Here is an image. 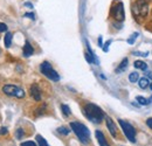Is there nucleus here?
<instances>
[{
	"mask_svg": "<svg viewBox=\"0 0 152 146\" xmlns=\"http://www.w3.org/2000/svg\"><path fill=\"white\" fill-rule=\"evenodd\" d=\"M118 124H119V126L122 128L124 136H125L131 143H136V134H137L136 128H133L129 122H125V120H123V119H119V120H118Z\"/></svg>",
	"mask_w": 152,
	"mask_h": 146,
	"instance_id": "4",
	"label": "nucleus"
},
{
	"mask_svg": "<svg viewBox=\"0 0 152 146\" xmlns=\"http://www.w3.org/2000/svg\"><path fill=\"white\" fill-rule=\"evenodd\" d=\"M69 125H70L72 130L74 131V133L76 134V137L80 139L81 143H83V144L89 143V140H90V131L84 124H82L80 122H72Z\"/></svg>",
	"mask_w": 152,
	"mask_h": 146,
	"instance_id": "2",
	"label": "nucleus"
},
{
	"mask_svg": "<svg viewBox=\"0 0 152 146\" xmlns=\"http://www.w3.org/2000/svg\"><path fill=\"white\" fill-rule=\"evenodd\" d=\"M133 54L138 55V56H148V54H149V53H148V52H146V53H143V52H134Z\"/></svg>",
	"mask_w": 152,
	"mask_h": 146,
	"instance_id": "28",
	"label": "nucleus"
},
{
	"mask_svg": "<svg viewBox=\"0 0 152 146\" xmlns=\"http://www.w3.org/2000/svg\"><path fill=\"white\" fill-rule=\"evenodd\" d=\"M20 146H39L38 143H35V142H32V140H27V142H23V143H21V145Z\"/></svg>",
	"mask_w": 152,
	"mask_h": 146,
	"instance_id": "22",
	"label": "nucleus"
},
{
	"mask_svg": "<svg viewBox=\"0 0 152 146\" xmlns=\"http://www.w3.org/2000/svg\"><path fill=\"white\" fill-rule=\"evenodd\" d=\"M2 91L7 96H13V97H17V98H23L25 97V91L21 88H19L18 85H14V84L4 85L2 87Z\"/></svg>",
	"mask_w": 152,
	"mask_h": 146,
	"instance_id": "6",
	"label": "nucleus"
},
{
	"mask_svg": "<svg viewBox=\"0 0 152 146\" xmlns=\"http://www.w3.org/2000/svg\"><path fill=\"white\" fill-rule=\"evenodd\" d=\"M83 111H84L86 117H87L90 122H93V123H95V124L102 123V120L105 118V115H104L103 110L101 109L99 107H97L96 104H94V103H88V104H86Z\"/></svg>",
	"mask_w": 152,
	"mask_h": 146,
	"instance_id": "1",
	"label": "nucleus"
},
{
	"mask_svg": "<svg viewBox=\"0 0 152 146\" xmlns=\"http://www.w3.org/2000/svg\"><path fill=\"white\" fill-rule=\"evenodd\" d=\"M7 133H8V130H7V128L2 126V128H0V136H2V134H7Z\"/></svg>",
	"mask_w": 152,
	"mask_h": 146,
	"instance_id": "27",
	"label": "nucleus"
},
{
	"mask_svg": "<svg viewBox=\"0 0 152 146\" xmlns=\"http://www.w3.org/2000/svg\"><path fill=\"white\" fill-rule=\"evenodd\" d=\"M40 72L43 74L47 78H49L50 81H53V82H58L60 81V75L52 67V64L49 62H47V61H45V62H42L40 64Z\"/></svg>",
	"mask_w": 152,
	"mask_h": 146,
	"instance_id": "3",
	"label": "nucleus"
},
{
	"mask_svg": "<svg viewBox=\"0 0 152 146\" xmlns=\"http://www.w3.org/2000/svg\"><path fill=\"white\" fill-rule=\"evenodd\" d=\"M148 9H149V6L146 4L145 0H138L133 4L132 6V11L133 14L136 17H142V18H145L148 15Z\"/></svg>",
	"mask_w": 152,
	"mask_h": 146,
	"instance_id": "5",
	"label": "nucleus"
},
{
	"mask_svg": "<svg viewBox=\"0 0 152 146\" xmlns=\"http://www.w3.org/2000/svg\"><path fill=\"white\" fill-rule=\"evenodd\" d=\"M95 137H96V139H97V142H98V145L99 146H110L109 143H108V140H107V138H105V136H104V133H103L102 131L96 130Z\"/></svg>",
	"mask_w": 152,
	"mask_h": 146,
	"instance_id": "10",
	"label": "nucleus"
},
{
	"mask_svg": "<svg viewBox=\"0 0 152 146\" xmlns=\"http://www.w3.org/2000/svg\"><path fill=\"white\" fill-rule=\"evenodd\" d=\"M105 124H107V128L109 130L110 134H111L114 138H117V136H118V133H117V126H116L115 122L113 120V118L105 117Z\"/></svg>",
	"mask_w": 152,
	"mask_h": 146,
	"instance_id": "8",
	"label": "nucleus"
},
{
	"mask_svg": "<svg viewBox=\"0 0 152 146\" xmlns=\"http://www.w3.org/2000/svg\"><path fill=\"white\" fill-rule=\"evenodd\" d=\"M15 137H17V139H22V138L25 137V131H23V128H17V131H15Z\"/></svg>",
	"mask_w": 152,
	"mask_h": 146,
	"instance_id": "20",
	"label": "nucleus"
},
{
	"mask_svg": "<svg viewBox=\"0 0 152 146\" xmlns=\"http://www.w3.org/2000/svg\"><path fill=\"white\" fill-rule=\"evenodd\" d=\"M110 43H111V41L109 40V41H107V42H105V45H104V46L102 47L104 52H108V49H109V46H110Z\"/></svg>",
	"mask_w": 152,
	"mask_h": 146,
	"instance_id": "25",
	"label": "nucleus"
},
{
	"mask_svg": "<svg viewBox=\"0 0 152 146\" xmlns=\"http://www.w3.org/2000/svg\"><path fill=\"white\" fill-rule=\"evenodd\" d=\"M136 99H137V102H138L140 105H148V104H149V99H146V98L143 97V96H137Z\"/></svg>",
	"mask_w": 152,
	"mask_h": 146,
	"instance_id": "18",
	"label": "nucleus"
},
{
	"mask_svg": "<svg viewBox=\"0 0 152 146\" xmlns=\"http://www.w3.org/2000/svg\"><path fill=\"white\" fill-rule=\"evenodd\" d=\"M29 93H31V96H32V98H33L34 101H37V102H40V101H41V90H40L38 84L34 83V84L31 85V88H29Z\"/></svg>",
	"mask_w": 152,
	"mask_h": 146,
	"instance_id": "9",
	"label": "nucleus"
},
{
	"mask_svg": "<svg viewBox=\"0 0 152 146\" xmlns=\"http://www.w3.org/2000/svg\"><path fill=\"white\" fill-rule=\"evenodd\" d=\"M25 18H29V19H32V20H34L35 17H34L33 13H26V14H25Z\"/></svg>",
	"mask_w": 152,
	"mask_h": 146,
	"instance_id": "29",
	"label": "nucleus"
},
{
	"mask_svg": "<svg viewBox=\"0 0 152 146\" xmlns=\"http://www.w3.org/2000/svg\"><path fill=\"white\" fill-rule=\"evenodd\" d=\"M6 31H7V25L0 22V33H4V32H6Z\"/></svg>",
	"mask_w": 152,
	"mask_h": 146,
	"instance_id": "24",
	"label": "nucleus"
},
{
	"mask_svg": "<svg viewBox=\"0 0 152 146\" xmlns=\"http://www.w3.org/2000/svg\"><path fill=\"white\" fill-rule=\"evenodd\" d=\"M57 132L60 134H62V136H68L69 132H70V130L68 128H66V126H60V128H57Z\"/></svg>",
	"mask_w": 152,
	"mask_h": 146,
	"instance_id": "19",
	"label": "nucleus"
},
{
	"mask_svg": "<svg viewBox=\"0 0 152 146\" xmlns=\"http://www.w3.org/2000/svg\"><path fill=\"white\" fill-rule=\"evenodd\" d=\"M110 13H111V17H113L115 20H117V21H123V20L125 19V14H124V6H123V4H122V2H118V4L114 5V6L111 7Z\"/></svg>",
	"mask_w": 152,
	"mask_h": 146,
	"instance_id": "7",
	"label": "nucleus"
},
{
	"mask_svg": "<svg viewBox=\"0 0 152 146\" xmlns=\"http://www.w3.org/2000/svg\"><path fill=\"white\" fill-rule=\"evenodd\" d=\"M150 89L152 90V83H150Z\"/></svg>",
	"mask_w": 152,
	"mask_h": 146,
	"instance_id": "33",
	"label": "nucleus"
},
{
	"mask_svg": "<svg viewBox=\"0 0 152 146\" xmlns=\"http://www.w3.org/2000/svg\"><path fill=\"white\" fill-rule=\"evenodd\" d=\"M128 66H129V60L125 57V58H123L122 60V62L118 64V67L116 68V73L119 74V73H123V72H125L126 69H128Z\"/></svg>",
	"mask_w": 152,
	"mask_h": 146,
	"instance_id": "12",
	"label": "nucleus"
},
{
	"mask_svg": "<svg viewBox=\"0 0 152 146\" xmlns=\"http://www.w3.org/2000/svg\"><path fill=\"white\" fill-rule=\"evenodd\" d=\"M146 125L152 130V118H149V119L146 120Z\"/></svg>",
	"mask_w": 152,
	"mask_h": 146,
	"instance_id": "30",
	"label": "nucleus"
},
{
	"mask_svg": "<svg viewBox=\"0 0 152 146\" xmlns=\"http://www.w3.org/2000/svg\"><path fill=\"white\" fill-rule=\"evenodd\" d=\"M138 36V33H134V34H133L132 36L130 37V39H129V40H128V42H129V43H130V45H132L133 43V41H134V39H136V37Z\"/></svg>",
	"mask_w": 152,
	"mask_h": 146,
	"instance_id": "26",
	"label": "nucleus"
},
{
	"mask_svg": "<svg viewBox=\"0 0 152 146\" xmlns=\"http://www.w3.org/2000/svg\"><path fill=\"white\" fill-rule=\"evenodd\" d=\"M22 50H23V56H26V57L32 56L33 53H34V48L32 47V45L28 41L25 42V46H23V49Z\"/></svg>",
	"mask_w": 152,
	"mask_h": 146,
	"instance_id": "11",
	"label": "nucleus"
},
{
	"mask_svg": "<svg viewBox=\"0 0 152 146\" xmlns=\"http://www.w3.org/2000/svg\"><path fill=\"white\" fill-rule=\"evenodd\" d=\"M37 143H38L39 146H49V144L47 143V140L41 136V134H37Z\"/></svg>",
	"mask_w": 152,
	"mask_h": 146,
	"instance_id": "16",
	"label": "nucleus"
},
{
	"mask_svg": "<svg viewBox=\"0 0 152 146\" xmlns=\"http://www.w3.org/2000/svg\"><path fill=\"white\" fill-rule=\"evenodd\" d=\"M25 6L26 7H29V8H33V5L31 2H25Z\"/></svg>",
	"mask_w": 152,
	"mask_h": 146,
	"instance_id": "32",
	"label": "nucleus"
},
{
	"mask_svg": "<svg viewBox=\"0 0 152 146\" xmlns=\"http://www.w3.org/2000/svg\"><path fill=\"white\" fill-rule=\"evenodd\" d=\"M133 67L137 68V69H140V70H146V69H148L146 62H144V61H142V60H136L134 63H133Z\"/></svg>",
	"mask_w": 152,
	"mask_h": 146,
	"instance_id": "13",
	"label": "nucleus"
},
{
	"mask_svg": "<svg viewBox=\"0 0 152 146\" xmlns=\"http://www.w3.org/2000/svg\"><path fill=\"white\" fill-rule=\"evenodd\" d=\"M61 110H62V112H63L64 116H69V115L72 113V111H70V109H69V107L66 105V104H62V105H61Z\"/></svg>",
	"mask_w": 152,
	"mask_h": 146,
	"instance_id": "21",
	"label": "nucleus"
},
{
	"mask_svg": "<svg viewBox=\"0 0 152 146\" xmlns=\"http://www.w3.org/2000/svg\"><path fill=\"white\" fill-rule=\"evenodd\" d=\"M46 104H43L42 107H40V108H38V111H37V116H40V115H43L45 113V111H46Z\"/></svg>",
	"mask_w": 152,
	"mask_h": 146,
	"instance_id": "23",
	"label": "nucleus"
},
{
	"mask_svg": "<svg viewBox=\"0 0 152 146\" xmlns=\"http://www.w3.org/2000/svg\"><path fill=\"white\" fill-rule=\"evenodd\" d=\"M138 84H139V87H140L142 89H146L148 87H150V82H149V78H148V77H142V78H139V81H138Z\"/></svg>",
	"mask_w": 152,
	"mask_h": 146,
	"instance_id": "15",
	"label": "nucleus"
},
{
	"mask_svg": "<svg viewBox=\"0 0 152 146\" xmlns=\"http://www.w3.org/2000/svg\"><path fill=\"white\" fill-rule=\"evenodd\" d=\"M129 81L131 82V83H136L137 81H139V75L137 72H133L129 75Z\"/></svg>",
	"mask_w": 152,
	"mask_h": 146,
	"instance_id": "17",
	"label": "nucleus"
},
{
	"mask_svg": "<svg viewBox=\"0 0 152 146\" xmlns=\"http://www.w3.org/2000/svg\"><path fill=\"white\" fill-rule=\"evenodd\" d=\"M98 46H99V47H103V40H102V36L98 37Z\"/></svg>",
	"mask_w": 152,
	"mask_h": 146,
	"instance_id": "31",
	"label": "nucleus"
},
{
	"mask_svg": "<svg viewBox=\"0 0 152 146\" xmlns=\"http://www.w3.org/2000/svg\"><path fill=\"white\" fill-rule=\"evenodd\" d=\"M12 39H13V34H12L11 32H7L5 37H4L5 47H6V48H10V47H11V45H12Z\"/></svg>",
	"mask_w": 152,
	"mask_h": 146,
	"instance_id": "14",
	"label": "nucleus"
}]
</instances>
